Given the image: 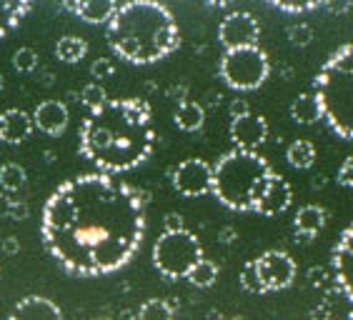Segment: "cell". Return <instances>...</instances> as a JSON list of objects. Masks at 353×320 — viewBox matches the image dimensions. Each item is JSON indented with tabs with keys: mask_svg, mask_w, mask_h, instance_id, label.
I'll use <instances>...</instances> for the list:
<instances>
[{
	"mask_svg": "<svg viewBox=\"0 0 353 320\" xmlns=\"http://www.w3.org/2000/svg\"><path fill=\"white\" fill-rule=\"evenodd\" d=\"M241 288L251 295H265L263 286H261L259 270H256V260H248V263L241 268Z\"/></svg>",
	"mask_w": 353,
	"mask_h": 320,
	"instance_id": "obj_27",
	"label": "cell"
},
{
	"mask_svg": "<svg viewBox=\"0 0 353 320\" xmlns=\"http://www.w3.org/2000/svg\"><path fill=\"white\" fill-rule=\"evenodd\" d=\"M336 183L343 185V188H353V156H348L339 168V175H336Z\"/></svg>",
	"mask_w": 353,
	"mask_h": 320,
	"instance_id": "obj_33",
	"label": "cell"
},
{
	"mask_svg": "<svg viewBox=\"0 0 353 320\" xmlns=\"http://www.w3.org/2000/svg\"><path fill=\"white\" fill-rule=\"evenodd\" d=\"M150 120V105L141 98H108L83 120L81 156L105 175L136 171L156 148Z\"/></svg>",
	"mask_w": 353,
	"mask_h": 320,
	"instance_id": "obj_2",
	"label": "cell"
},
{
	"mask_svg": "<svg viewBox=\"0 0 353 320\" xmlns=\"http://www.w3.org/2000/svg\"><path fill=\"white\" fill-rule=\"evenodd\" d=\"M183 231V215L181 213H168L163 218V233H176Z\"/></svg>",
	"mask_w": 353,
	"mask_h": 320,
	"instance_id": "obj_35",
	"label": "cell"
},
{
	"mask_svg": "<svg viewBox=\"0 0 353 320\" xmlns=\"http://www.w3.org/2000/svg\"><path fill=\"white\" fill-rule=\"evenodd\" d=\"M68 120H70V113L65 108V103L61 100H43L33 110V125L50 138L63 136L65 128H68Z\"/></svg>",
	"mask_w": 353,
	"mask_h": 320,
	"instance_id": "obj_14",
	"label": "cell"
},
{
	"mask_svg": "<svg viewBox=\"0 0 353 320\" xmlns=\"http://www.w3.org/2000/svg\"><path fill=\"white\" fill-rule=\"evenodd\" d=\"M228 133H231V140L236 143L238 150H253L256 153L268 138V120L263 116L248 113L243 118H233Z\"/></svg>",
	"mask_w": 353,
	"mask_h": 320,
	"instance_id": "obj_12",
	"label": "cell"
},
{
	"mask_svg": "<svg viewBox=\"0 0 353 320\" xmlns=\"http://www.w3.org/2000/svg\"><path fill=\"white\" fill-rule=\"evenodd\" d=\"M273 175L271 165L253 150H228L213 165V195L218 203L236 213L256 211L261 191Z\"/></svg>",
	"mask_w": 353,
	"mask_h": 320,
	"instance_id": "obj_4",
	"label": "cell"
},
{
	"mask_svg": "<svg viewBox=\"0 0 353 320\" xmlns=\"http://www.w3.org/2000/svg\"><path fill=\"white\" fill-rule=\"evenodd\" d=\"M285 35L296 48H306L313 43V28L308 23H293V25L285 28Z\"/></svg>",
	"mask_w": 353,
	"mask_h": 320,
	"instance_id": "obj_30",
	"label": "cell"
},
{
	"mask_svg": "<svg viewBox=\"0 0 353 320\" xmlns=\"http://www.w3.org/2000/svg\"><path fill=\"white\" fill-rule=\"evenodd\" d=\"M321 120L343 140H353V43L328 55L313 81Z\"/></svg>",
	"mask_w": 353,
	"mask_h": 320,
	"instance_id": "obj_5",
	"label": "cell"
},
{
	"mask_svg": "<svg viewBox=\"0 0 353 320\" xmlns=\"http://www.w3.org/2000/svg\"><path fill=\"white\" fill-rule=\"evenodd\" d=\"M138 320H173V308L163 298H150L138 310Z\"/></svg>",
	"mask_w": 353,
	"mask_h": 320,
	"instance_id": "obj_26",
	"label": "cell"
},
{
	"mask_svg": "<svg viewBox=\"0 0 353 320\" xmlns=\"http://www.w3.org/2000/svg\"><path fill=\"white\" fill-rule=\"evenodd\" d=\"M0 133H3V113H0Z\"/></svg>",
	"mask_w": 353,
	"mask_h": 320,
	"instance_id": "obj_42",
	"label": "cell"
},
{
	"mask_svg": "<svg viewBox=\"0 0 353 320\" xmlns=\"http://www.w3.org/2000/svg\"><path fill=\"white\" fill-rule=\"evenodd\" d=\"M256 270H259L261 286L265 293H279L293 286L296 280V260L285 250H265L256 258Z\"/></svg>",
	"mask_w": 353,
	"mask_h": 320,
	"instance_id": "obj_8",
	"label": "cell"
},
{
	"mask_svg": "<svg viewBox=\"0 0 353 320\" xmlns=\"http://www.w3.org/2000/svg\"><path fill=\"white\" fill-rule=\"evenodd\" d=\"M185 280H188L193 288H211L218 280V266L213 263V260L203 258L193 270L188 273V278Z\"/></svg>",
	"mask_w": 353,
	"mask_h": 320,
	"instance_id": "obj_25",
	"label": "cell"
},
{
	"mask_svg": "<svg viewBox=\"0 0 353 320\" xmlns=\"http://www.w3.org/2000/svg\"><path fill=\"white\" fill-rule=\"evenodd\" d=\"M8 320H63V310L46 295H26L13 306Z\"/></svg>",
	"mask_w": 353,
	"mask_h": 320,
	"instance_id": "obj_15",
	"label": "cell"
},
{
	"mask_svg": "<svg viewBox=\"0 0 353 320\" xmlns=\"http://www.w3.org/2000/svg\"><path fill=\"white\" fill-rule=\"evenodd\" d=\"M331 266L336 286L343 290L348 300H353V223H348L336 240L331 250Z\"/></svg>",
	"mask_w": 353,
	"mask_h": 320,
	"instance_id": "obj_11",
	"label": "cell"
},
{
	"mask_svg": "<svg viewBox=\"0 0 353 320\" xmlns=\"http://www.w3.org/2000/svg\"><path fill=\"white\" fill-rule=\"evenodd\" d=\"M326 220V208H321V205H303V208H299L296 218H293V228H296V235L301 240H311L323 231Z\"/></svg>",
	"mask_w": 353,
	"mask_h": 320,
	"instance_id": "obj_18",
	"label": "cell"
},
{
	"mask_svg": "<svg viewBox=\"0 0 353 320\" xmlns=\"http://www.w3.org/2000/svg\"><path fill=\"white\" fill-rule=\"evenodd\" d=\"M173 188L183 198H203L213 191V165L203 158H185L170 175Z\"/></svg>",
	"mask_w": 353,
	"mask_h": 320,
	"instance_id": "obj_10",
	"label": "cell"
},
{
	"mask_svg": "<svg viewBox=\"0 0 353 320\" xmlns=\"http://www.w3.org/2000/svg\"><path fill=\"white\" fill-rule=\"evenodd\" d=\"M18 250H21V243H18L15 238H6V240H3V253H6V255H15Z\"/></svg>",
	"mask_w": 353,
	"mask_h": 320,
	"instance_id": "obj_37",
	"label": "cell"
},
{
	"mask_svg": "<svg viewBox=\"0 0 353 320\" xmlns=\"http://www.w3.org/2000/svg\"><path fill=\"white\" fill-rule=\"evenodd\" d=\"M30 10H33V6L28 0H18V3L15 0H6V3H0V38L13 33Z\"/></svg>",
	"mask_w": 353,
	"mask_h": 320,
	"instance_id": "obj_19",
	"label": "cell"
},
{
	"mask_svg": "<svg viewBox=\"0 0 353 320\" xmlns=\"http://www.w3.org/2000/svg\"><path fill=\"white\" fill-rule=\"evenodd\" d=\"M228 320H241V318H228Z\"/></svg>",
	"mask_w": 353,
	"mask_h": 320,
	"instance_id": "obj_44",
	"label": "cell"
},
{
	"mask_svg": "<svg viewBox=\"0 0 353 320\" xmlns=\"http://www.w3.org/2000/svg\"><path fill=\"white\" fill-rule=\"evenodd\" d=\"M218 73L233 90H259L271 75V61L261 45L233 48L221 55Z\"/></svg>",
	"mask_w": 353,
	"mask_h": 320,
	"instance_id": "obj_7",
	"label": "cell"
},
{
	"mask_svg": "<svg viewBox=\"0 0 353 320\" xmlns=\"http://www.w3.org/2000/svg\"><path fill=\"white\" fill-rule=\"evenodd\" d=\"M63 8L88 25H108L118 10V3L113 0H78V3H65Z\"/></svg>",
	"mask_w": 353,
	"mask_h": 320,
	"instance_id": "obj_16",
	"label": "cell"
},
{
	"mask_svg": "<svg viewBox=\"0 0 353 320\" xmlns=\"http://www.w3.org/2000/svg\"><path fill=\"white\" fill-rule=\"evenodd\" d=\"M0 215H21V218H26L28 215V211L23 208V211H18V203H10L8 200V195H0Z\"/></svg>",
	"mask_w": 353,
	"mask_h": 320,
	"instance_id": "obj_34",
	"label": "cell"
},
{
	"mask_svg": "<svg viewBox=\"0 0 353 320\" xmlns=\"http://www.w3.org/2000/svg\"><path fill=\"white\" fill-rule=\"evenodd\" d=\"M28 175H26V168L18 163H3L0 165V188L6 191V195L10 193H18L26 185Z\"/></svg>",
	"mask_w": 353,
	"mask_h": 320,
	"instance_id": "obj_24",
	"label": "cell"
},
{
	"mask_svg": "<svg viewBox=\"0 0 353 320\" xmlns=\"http://www.w3.org/2000/svg\"><path fill=\"white\" fill-rule=\"evenodd\" d=\"M13 68L18 73H33L38 68V53L33 48H18L13 55Z\"/></svg>",
	"mask_w": 353,
	"mask_h": 320,
	"instance_id": "obj_31",
	"label": "cell"
},
{
	"mask_svg": "<svg viewBox=\"0 0 353 320\" xmlns=\"http://www.w3.org/2000/svg\"><path fill=\"white\" fill-rule=\"evenodd\" d=\"M113 73H116V68H113V63H110L108 58H98V61L90 63V75L95 78V83L105 81V78H110Z\"/></svg>",
	"mask_w": 353,
	"mask_h": 320,
	"instance_id": "obj_32",
	"label": "cell"
},
{
	"mask_svg": "<svg viewBox=\"0 0 353 320\" xmlns=\"http://www.w3.org/2000/svg\"><path fill=\"white\" fill-rule=\"evenodd\" d=\"M95 320H108V318H95Z\"/></svg>",
	"mask_w": 353,
	"mask_h": 320,
	"instance_id": "obj_43",
	"label": "cell"
},
{
	"mask_svg": "<svg viewBox=\"0 0 353 320\" xmlns=\"http://www.w3.org/2000/svg\"><path fill=\"white\" fill-rule=\"evenodd\" d=\"M323 8L331 13H346V10H351V3H323Z\"/></svg>",
	"mask_w": 353,
	"mask_h": 320,
	"instance_id": "obj_38",
	"label": "cell"
},
{
	"mask_svg": "<svg viewBox=\"0 0 353 320\" xmlns=\"http://www.w3.org/2000/svg\"><path fill=\"white\" fill-rule=\"evenodd\" d=\"M259 38H261V23L248 10H231L221 21V25H218V43L225 50L259 45Z\"/></svg>",
	"mask_w": 353,
	"mask_h": 320,
	"instance_id": "obj_9",
	"label": "cell"
},
{
	"mask_svg": "<svg viewBox=\"0 0 353 320\" xmlns=\"http://www.w3.org/2000/svg\"><path fill=\"white\" fill-rule=\"evenodd\" d=\"M81 103L88 110H95L108 103V93H105V88H103L101 83H88V85L81 90Z\"/></svg>",
	"mask_w": 353,
	"mask_h": 320,
	"instance_id": "obj_28",
	"label": "cell"
},
{
	"mask_svg": "<svg viewBox=\"0 0 353 320\" xmlns=\"http://www.w3.org/2000/svg\"><path fill=\"white\" fill-rule=\"evenodd\" d=\"M233 238H236V231H233V228H225V231L221 233V243H225V246H231Z\"/></svg>",
	"mask_w": 353,
	"mask_h": 320,
	"instance_id": "obj_39",
	"label": "cell"
},
{
	"mask_svg": "<svg viewBox=\"0 0 353 320\" xmlns=\"http://www.w3.org/2000/svg\"><path fill=\"white\" fill-rule=\"evenodd\" d=\"M348 320H353V300H351V310H348Z\"/></svg>",
	"mask_w": 353,
	"mask_h": 320,
	"instance_id": "obj_41",
	"label": "cell"
},
{
	"mask_svg": "<svg viewBox=\"0 0 353 320\" xmlns=\"http://www.w3.org/2000/svg\"><path fill=\"white\" fill-rule=\"evenodd\" d=\"M291 118H293V123H299V125L319 123L321 108H319L316 96H313V93H301V96L291 103Z\"/></svg>",
	"mask_w": 353,
	"mask_h": 320,
	"instance_id": "obj_21",
	"label": "cell"
},
{
	"mask_svg": "<svg viewBox=\"0 0 353 320\" xmlns=\"http://www.w3.org/2000/svg\"><path fill=\"white\" fill-rule=\"evenodd\" d=\"M271 6L276 10H281V13L303 15V13H311V10H319L323 3H316V0H301V3H296V0H273Z\"/></svg>",
	"mask_w": 353,
	"mask_h": 320,
	"instance_id": "obj_29",
	"label": "cell"
},
{
	"mask_svg": "<svg viewBox=\"0 0 353 320\" xmlns=\"http://www.w3.org/2000/svg\"><path fill=\"white\" fill-rule=\"evenodd\" d=\"M6 88V78H3V75H0V90Z\"/></svg>",
	"mask_w": 353,
	"mask_h": 320,
	"instance_id": "obj_40",
	"label": "cell"
},
{
	"mask_svg": "<svg viewBox=\"0 0 353 320\" xmlns=\"http://www.w3.org/2000/svg\"><path fill=\"white\" fill-rule=\"evenodd\" d=\"M285 160H288V165L291 168H296V171H308V168H313V163H316V148H313L311 140H293L291 145H288V150H285Z\"/></svg>",
	"mask_w": 353,
	"mask_h": 320,
	"instance_id": "obj_22",
	"label": "cell"
},
{
	"mask_svg": "<svg viewBox=\"0 0 353 320\" xmlns=\"http://www.w3.org/2000/svg\"><path fill=\"white\" fill-rule=\"evenodd\" d=\"M291 200H293L291 185L285 183L279 173H273V175L268 178L265 188L261 191L259 203H256V213H259V215H265V218H276V215L288 211Z\"/></svg>",
	"mask_w": 353,
	"mask_h": 320,
	"instance_id": "obj_13",
	"label": "cell"
},
{
	"mask_svg": "<svg viewBox=\"0 0 353 320\" xmlns=\"http://www.w3.org/2000/svg\"><path fill=\"white\" fill-rule=\"evenodd\" d=\"M33 116H28L26 110L21 108H10L3 113V133H0V140L8 145H21L23 140L30 138L33 133Z\"/></svg>",
	"mask_w": 353,
	"mask_h": 320,
	"instance_id": "obj_17",
	"label": "cell"
},
{
	"mask_svg": "<svg viewBox=\"0 0 353 320\" xmlns=\"http://www.w3.org/2000/svg\"><path fill=\"white\" fill-rule=\"evenodd\" d=\"M85 53H88V43L83 41V38H78V35H63L61 41L55 43V55H58V61L68 63V65L83 61Z\"/></svg>",
	"mask_w": 353,
	"mask_h": 320,
	"instance_id": "obj_23",
	"label": "cell"
},
{
	"mask_svg": "<svg viewBox=\"0 0 353 320\" xmlns=\"http://www.w3.org/2000/svg\"><path fill=\"white\" fill-rule=\"evenodd\" d=\"M110 50L130 65H153L181 45L176 15L156 0H133L118 6L105 25Z\"/></svg>",
	"mask_w": 353,
	"mask_h": 320,
	"instance_id": "obj_3",
	"label": "cell"
},
{
	"mask_svg": "<svg viewBox=\"0 0 353 320\" xmlns=\"http://www.w3.org/2000/svg\"><path fill=\"white\" fill-rule=\"evenodd\" d=\"M203 260V248L196 233L176 231L161 233L153 243V266L168 280L188 278V273Z\"/></svg>",
	"mask_w": 353,
	"mask_h": 320,
	"instance_id": "obj_6",
	"label": "cell"
},
{
	"mask_svg": "<svg viewBox=\"0 0 353 320\" xmlns=\"http://www.w3.org/2000/svg\"><path fill=\"white\" fill-rule=\"evenodd\" d=\"M46 250L75 278L121 270L141 250L145 235V195L105 173L70 178L43 205Z\"/></svg>",
	"mask_w": 353,
	"mask_h": 320,
	"instance_id": "obj_1",
	"label": "cell"
},
{
	"mask_svg": "<svg viewBox=\"0 0 353 320\" xmlns=\"http://www.w3.org/2000/svg\"><path fill=\"white\" fill-rule=\"evenodd\" d=\"M0 275H3V270H0Z\"/></svg>",
	"mask_w": 353,
	"mask_h": 320,
	"instance_id": "obj_45",
	"label": "cell"
},
{
	"mask_svg": "<svg viewBox=\"0 0 353 320\" xmlns=\"http://www.w3.org/2000/svg\"><path fill=\"white\" fill-rule=\"evenodd\" d=\"M251 113V105H248V100H236L231 103V120L233 118H243Z\"/></svg>",
	"mask_w": 353,
	"mask_h": 320,
	"instance_id": "obj_36",
	"label": "cell"
},
{
	"mask_svg": "<svg viewBox=\"0 0 353 320\" xmlns=\"http://www.w3.org/2000/svg\"><path fill=\"white\" fill-rule=\"evenodd\" d=\"M173 123L183 130V133H196V130H201L205 123L203 105H198V103H193V100H183L176 108V113H173Z\"/></svg>",
	"mask_w": 353,
	"mask_h": 320,
	"instance_id": "obj_20",
	"label": "cell"
}]
</instances>
